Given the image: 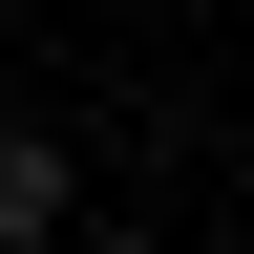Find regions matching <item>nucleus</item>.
<instances>
[{
    "label": "nucleus",
    "instance_id": "obj_1",
    "mask_svg": "<svg viewBox=\"0 0 254 254\" xmlns=\"http://www.w3.org/2000/svg\"><path fill=\"white\" fill-rule=\"evenodd\" d=\"M64 233V148H43V127H0V254H43Z\"/></svg>",
    "mask_w": 254,
    "mask_h": 254
}]
</instances>
